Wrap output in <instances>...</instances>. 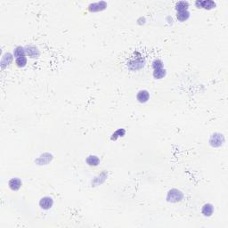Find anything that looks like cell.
I'll list each match as a JSON object with an SVG mask.
<instances>
[{"label":"cell","mask_w":228,"mask_h":228,"mask_svg":"<svg viewBox=\"0 0 228 228\" xmlns=\"http://www.w3.org/2000/svg\"><path fill=\"white\" fill-rule=\"evenodd\" d=\"M54 204V201L50 197H44L40 200L39 206L43 209H49Z\"/></svg>","instance_id":"cell-7"},{"label":"cell","mask_w":228,"mask_h":228,"mask_svg":"<svg viewBox=\"0 0 228 228\" xmlns=\"http://www.w3.org/2000/svg\"><path fill=\"white\" fill-rule=\"evenodd\" d=\"M183 197H184V195L180 191H178L177 189H172L168 193L167 200L168 201H171V202H177V201H181Z\"/></svg>","instance_id":"cell-2"},{"label":"cell","mask_w":228,"mask_h":228,"mask_svg":"<svg viewBox=\"0 0 228 228\" xmlns=\"http://www.w3.org/2000/svg\"><path fill=\"white\" fill-rule=\"evenodd\" d=\"M13 61V55H11L10 53H7L3 56V59H2V62H1V65L3 68H5L6 66H8L10 63H12Z\"/></svg>","instance_id":"cell-10"},{"label":"cell","mask_w":228,"mask_h":228,"mask_svg":"<svg viewBox=\"0 0 228 228\" xmlns=\"http://www.w3.org/2000/svg\"><path fill=\"white\" fill-rule=\"evenodd\" d=\"M9 187L11 190H13V191H18L19 189L21 188V186H22V184H23V183L21 181V179H19V178H12L10 181H9Z\"/></svg>","instance_id":"cell-9"},{"label":"cell","mask_w":228,"mask_h":228,"mask_svg":"<svg viewBox=\"0 0 228 228\" xmlns=\"http://www.w3.org/2000/svg\"><path fill=\"white\" fill-rule=\"evenodd\" d=\"M15 63L19 68H23V67L26 66V64H27V58L25 56L17 58L15 61Z\"/></svg>","instance_id":"cell-17"},{"label":"cell","mask_w":228,"mask_h":228,"mask_svg":"<svg viewBox=\"0 0 228 228\" xmlns=\"http://www.w3.org/2000/svg\"><path fill=\"white\" fill-rule=\"evenodd\" d=\"M25 48L26 54L31 58H39L40 55V52L39 48L35 46H27Z\"/></svg>","instance_id":"cell-6"},{"label":"cell","mask_w":228,"mask_h":228,"mask_svg":"<svg viewBox=\"0 0 228 228\" xmlns=\"http://www.w3.org/2000/svg\"><path fill=\"white\" fill-rule=\"evenodd\" d=\"M225 142V137L222 134L215 133L211 135L209 139V143L212 147H219Z\"/></svg>","instance_id":"cell-3"},{"label":"cell","mask_w":228,"mask_h":228,"mask_svg":"<svg viewBox=\"0 0 228 228\" xmlns=\"http://www.w3.org/2000/svg\"><path fill=\"white\" fill-rule=\"evenodd\" d=\"M125 133H126V131H125L124 129H122V128H121V129H118V130H117L114 134L112 135L111 139H112V140H116L118 136H123V135H125Z\"/></svg>","instance_id":"cell-19"},{"label":"cell","mask_w":228,"mask_h":228,"mask_svg":"<svg viewBox=\"0 0 228 228\" xmlns=\"http://www.w3.org/2000/svg\"><path fill=\"white\" fill-rule=\"evenodd\" d=\"M136 98L138 100V102L141 103H144V102H148L150 98V94L147 90H140L138 92V94L136 95Z\"/></svg>","instance_id":"cell-8"},{"label":"cell","mask_w":228,"mask_h":228,"mask_svg":"<svg viewBox=\"0 0 228 228\" xmlns=\"http://www.w3.org/2000/svg\"><path fill=\"white\" fill-rule=\"evenodd\" d=\"M166 76V70L164 68L160 69H155L153 70V77L156 79H163Z\"/></svg>","instance_id":"cell-11"},{"label":"cell","mask_w":228,"mask_h":228,"mask_svg":"<svg viewBox=\"0 0 228 228\" xmlns=\"http://www.w3.org/2000/svg\"><path fill=\"white\" fill-rule=\"evenodd\" d=\"M106 7H107V3L104 1H101V2H96V3L90 4L88 6V10L90 12H99V11L104 10Z\"/></svg>","instance_id":"cell-4"},{"label":"cell","mask_w":228,"mask_h":228,"mask_svg":"<svg viewBox=\"0 0 228 228\" xmlns=\"http://www.w3.org/2000/svg\"><path fill=\"white\" fill-rule=\"evenodd\" d=\"M87 163L90 166H97L100 163V160L94 155H90L87 157Z\"/></svg>","instance_id":"cell-16"},{"label":"cell","mask_w":228,"mask_h":228,"mask_svg":"<svg viewBox=\"0 0 228 228\" xmlns=\"http://www.w3.org/2000/svg\"><path fill=\"white\" fill-rule=\"evenodd\" d=\"M176 17H177L178 21H180V22H185L186 20H188L189 17H190V13L188 12V10L177 12Z\"/></svg>","instance_id":"cell-13"},{"label":"cell","mask_w":228,"mask_h":228,"mask_svg":"<svg viewBox=\"0 0 228 228\" xmlns=\"http://www.w3.org/2000/svg\"><path fill=\"white\" fill-rule=\"evenodd\" d=\"M143 66H144V59L138 53H136V55L130 58V60L127 62V67L132 71L139 70Z\"/></svg>","instance_id":"cell-1"},{"label":"cell","mask_w":228,"mask_h":228,"mask_svg":"<svg viewBox=\"0 0 228 228\" xmlns=\"http://www.w3.org/2000/svg\"><path fill=\"white\" fill-rule=\"evenodd\" d=\"M25 54H26L25 48L23 47H17L14 50V56L16 57V59L20 58V57H23V56H25Z\"/></svg>","instance_id":"cell-15"},{"label":"cell","mask_w":228,"mask_h":228,"mask_svg":"<svg viewBox=\"0 0 228 228\" xmlns=\"http://www.w3.org/2000/svg\"><path fill=\"white\" fill-rule=\"evenodd\" d=\"M213 210H214L213 206L211 204H209V203L205 204L204 206L202 207V214H203L204 216H206V217L211 216L213 213Z\"/></svg>","instance_id":"cell-14"},{"label":"cell","mask_w":228,"mask_h":228,"mask_svg":"<svg viewBox=\"0 0 228 228\" xmlns=\"http://www.w3.org/2000/svg\"><path fill=\"white\" fill-rule=\"evenodd\" d=\"M189 7V3L187 1H180L178 3H176V10L177 12H181V11H186Z\"/></svg>","instance_id":"cell-12"},{"label":"cell","mask_w":228,"mask_h":228,"mask_svg":"<svg viewBox=\"0 0 228 228\" xmlns=\"http://www.w3.org/2000/svg\"><path fill=\"white\" fill-rule=\"evenodd\" d=\"M152 68H153V70H155V69H160V68H163V63H162V61H161V60H160V59H156V60H154V61H153V63H152Z\"/></svg>","instance_id":"cell-18"},{"label":"cell","mask_w":228,"mask_h":228,"mask_svg":"<svg viewBox=\"0 0 228 228\" xmlns=\"http://www.w3.org/2000/svg\"><path fill=\"white\" fill-rule=\"evenodd\" d=\"M195 6L198 8H204V9L209 10V9H212L216 6V3L211 0H204V1L198 0L195 2Z\"/></svg>","instance_id":"cell-5"}]
</instances>
